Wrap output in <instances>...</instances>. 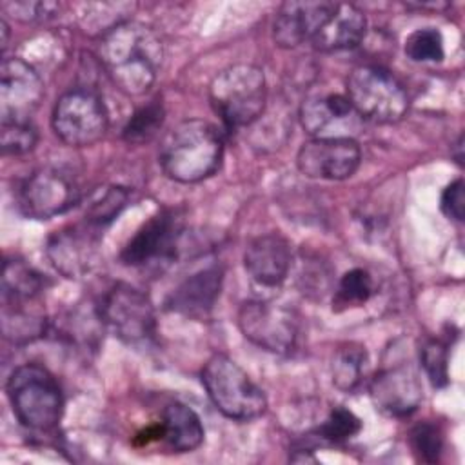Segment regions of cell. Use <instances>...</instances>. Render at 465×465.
I'll use <instances>...</instances> for the list:
<instances>
[{
    "mask_svg": "<svg viewBox=\"0 0 465 465\" xmlns=\"http://www.w3.org/2000/svg\"><path fill=\"white\" fill-rule=\"evenodd\" d=\"M100 60L114 85L140 96L156 82L163 64V44L156 31L142 22H122L100 40Z\"/></svg>",
    "mask_w": 465,
    "mask_h": 465,
    "instance_id": "1",
    "label": "cell"
},
{
    "mask_svg": "<svg viewBox=\"0 0 465 465\" xmlns=\"http://www.w3.org/2000/svg\"><path fill=\"white\" fill-rule=\"evenodd\" d=\"M223 156L220 131L198 118L173 127L160 145V165L174 182L196 183L216 173Z\"/></svg>",
    "mask_w": 465,
    "mask_h": 465,
    "instance_id": "2",
    "label": "cell"
},
{
    "mask_svg": "<svg viewBox=\"0 0 465 465\" xmlns=\"http://www.w3.org/2000/svg\"><path fill=\"white\" fill-rule=\"evenodd\" d=\"M18 421L33 430H51L64 412V396L56 378L42 365L16 367L5 385Z\"/></svg>",
    "mask_w": 465,
    "mask_h": 465,
    "instance_id": "3",
    "label": "cell"
},
{
    "mask_svg": "<svg viewBox=\"0 0 465 465\" xmlns=\"http://www.w3.org/2000/svg\"><path fill=\"white\" fill-rule=\"evenodd\" d=\"M209 98L213 109L229 127L251 125L265 109V74L252 64L231 65L213 78Z\"/></svg>",
    "mask_w": 465,
    "mask_h": 465,
    "instance_id": "4",
    "label": "cell"
},
{
    "mask_svg": "<svg viewBox=\"0 0 465 465\" xmlns=\"http://www.w3.org/2000/svg\"><path fill=\"white\" fill-rule=\"evenodd\" d=\"M202 383L213 405L227 418L247 421L263 414L265 394L231 358L214 354L202 371Z\"/></svg>",
    "mask_w": 465,
    "mask_h": 465,
    "instance_id": "5",
    "label": "cell"
},
{
    "mask_svg": "<svg viewBox=\"0 0 465 465\" xmlns=\"http://www.w3.org/2000/svg\"><path fill=\"white\" fill-rule=\"evenodd\" d=\"M347 100L358 116L376 124H394L409 109V96L403 85L378 65H360L351 71Z\"/></svg>",
    "mask_w": 465,
    "mask_h": 465,
    "instance_id": "6",
    "label": "cell"
},
{
    "mask_svg": "<svg viewBox=\"0 0 465 465\" xmlns=\"http://www.w3.org/2000/svg\"><path fill=\"white\" fill-rule=\"evenodd\" d=\"M51 124L64 143L87 147L104 138L109 118L98 94L89 89H73L56 100Z\"/></svg>",
    "mask_w": 465,
    "mask_h": 465,
    "instance_id": "7",
    "label": "cell"
},
{
    "mask_svg": "<svg viewBox=\"0 0 465 465\" xmlns=\"http://www.w3.org/2000/svg\"><path fill=\"white\" fill-rule=\"evenodd\" d=\"M98 314L129 345L147 343L156 334V316L149 296L129 283H114L104 296Z\"/></svg>",
    "mask_w": 465,
    "mask_h": 465,
    "instance_id": "8",
    "label": "cell"
},
{
    "mask_svg": "<svg viewBox=\"0 0 465 465\" xmlns=\"http://www.w3.org/2000/svg\"><path fill=\"white\" fill-rule=\"evenodd\" d=\"M238 327L249 341L278 354L291 352L300 334L298 316L291 309L262 300L242 303Z\"/></svg>",
    "mask_w": 465,
    "mask_h": 465,
    "instance_id": "9",
    "label": "cell"
},
{
    "mask_svg": "<svg viewBox=\"0 0 465 465\" xmlns=\"http://www.w3.org/2000/svg\"><path fill=\"white\" fill-rule=\"evenodd\" d=\"M182 234V218L173 211H162L149 218L127 242L120 258L131 267H158L169 263Z\"/></svg>",
    "mask_w": 465,
    "mask_h": 465,
    "instance_id": "10",
    "label": "cell"
},
{
    "mask_svg": "<svg viewBox=\"0 0 465 465\" xmlns=\"http://www.w3.org/2000/svg\"><path fill=\"white\" fill-rule=\"evenodd\" d=\"M80 200L76 183L58 169H40L22 185L18 205L22 213L35 220H47L65 213Z\"/></svg>",
    "mask_w": 465,
    "mask_h": 465,
    "instance_id": "11",
    "label": "cell"
},
{
    "mask_svg": "<svg viewBox=\"0 0 465 465\" xmlns=\"http://www.w3.org/2000/svg\"><path fill=\"white\" fill-rule=\"evenodd\" d=\"M360 162L361 151L354 138H312L296 154L300 173L316 180L351 178Z\"/></svg>",
    "mask_w": 465,
    "mask_h": 465,
    "instance_id": "12",
    "label": "cell"
},
{
    "mask_svg": "<svg viewBox=\"0 0 465 465\" xmlns=\"http://www.w3.org/2000/svg\"><path fill=\"white\" fill-rule=\"evenodd\" d=\"M44 96V82L22 58H4L0 65L2 122H29Z\"/></svg>",
    "mask_w": 465,
    "mask_h": 465,
    "instance_id": "13",
    "label": "cell"
},
{
    "mask_svg": "<svg viewBox=\"0 0 465 465\" xmlns=\"http://www.w3.org/2000/svg\"><path fill=\"white\" fill-rule=\"evenodd\" d=\"M334 5V2L327 0H292L282 4L272 25L274 42L280 47L289 49L303 44L305 40H312L327 22Z\"/></svg>",
    "mask_w": 465,
    "mask_h": 465,
    "instance_id": "14",
    "label": "cell"
},
{
    "mask_svg": "<svg viewBox=\"0 0 465 465\" xmlns=\"http://www.w3.org/2000/svg\"><path fill=\"white\" fill-rule=\"evenodd\" d=\"M371 398L376 409L400 418L418 409L423 400V391L411 365H396L376 374L371 383Z\"/></svg>",
    "mask_w": 465,
    "mask_h": 465,
    "instance_id": "15",
    "label": "cell"
},
{
    "mask_svg": "<svg viewBox=\"0 0 465 465\" xmlns=\"http://www.w3.org/2000/svg\"><path fill=\"white\" fill-rule=\"evenodd\" d=\"M291 260V245L278 232L252 238L243 252L245 271L262 287L282 285L289 274Z\"/></svg>",
    "mask_w": 465,
    "mask_h": 465,
    "instance_id": "16",
    "label": "cell"
},
{
    "mask_svg": "<svg viewBox=\"0 0 465 465\" xmlns=\"http://www.w3.org/2000/svg\"><path fill=\"white\" fill-rule=\"evenodd\" d=\"M356 116L351 102L341 94L309 98L300 109L302 125L314 138H352L349 129L356 124Z\"/></svg>",
    "mask_w": 465,
    "mask_h": 465,
    "instance_id": "17",
    "label": "cell"
},
{
    "mask_svg": "<svg viewBox=\"0 0 465 465\" xmlns=\"http://www.w3.org/2000/svg\"><path fill=\"white\" fill-rule=\"evenodd\" d=\"M223 272L218 265L194 272L171 292L167 300L169 309L189 318H205L220 296Z\"/></svg>",
    "mask_w": 465,
    "mask_h": 465,
    "instance_id": "18",
    "label": "cell"
},
{
    "mask_svg": "<svg viewBox=\"0 0 465 465\" xmlns=\"http://www.w3.org/2000/svg\"><path fill=\"white\" fill-rule=\"evenodd\" d=\"M367 31V18L361 9L352 4H336L327 22L312 36L318 51H345L356 47Z\"/></svg>",
    "mask_w": 465,
    "mask_h": 465,
    "instance_id": "19",
    "label": "cell"
},
{
    "mask_svg": "<svg viewBox=\"0 0 465 465\" xmlns=\"http://www.w3.org/2000/svg\"><path fill=\"white\" fill-rule=\"evenodd\" d=\"M47 252L54 267L62 274H65L67 278H78L89 269L93 256L96 252V245L91 234H87V231L74 227L58 232L49 242Z\"/></svg>",
    "mask_w": 465,
    "mask_h": 465,
    "instance_id": "20",
    "label": "cell"
},
{
    "mask_svg": "<svg viewBox=\"0 0 465 465\" xmlns=\"http://www.w3.org/2000/svg\"><path fill=\"white\" fill-rule=\"evenodd\" d=\"M160 429L162 440L174 452H191L203 441V425L198 414L180 401H173L163 409Z\"/></svg>",
    "mask_w": 465,
    "mask_h": 465,
    "instance_id": "21",
    "label": "cell"
},
{
    "mask_svg": "<svg viewBox=\"0 0 465 465\" xmlns=\"http://www.w3.org/2000/svg\"><path fill=\"white\" fill-rule=\"evenodd\" d=\"M2 331L7 340L15 343H24L44 334L45 318L36 305L38 296L2 298Z\"/></svg>",
    "mask_w": 465,
    "mask_h": 465,
    "instance_id": "22",
    "label": "cell"
},
{
    "mask_svg": "<svg viewBox=\"0 0 465 465\" xmlns=\"http://www.w3.org/2000/svg\"><path fill=\"white\" fill-rule=\"evenodd\" d=\"M367 367V351L358 343H345L336 349L331 363L332 383L345 392H352L363 378Z\"/></svg>",
    "mask_w": 465,
    "mask_h": 465,
    "instance_id": "23",
    "label": "cell"
},
{
    "mask_svg": "<svg viewBox=\"0 0 465 465\" xmlns=\"http://www.w3.org/2000/svg\"><path fill=\"white\" fill-rule=\"evenodd\" d=\"M163 116H165V111L158 98L147 102L145 105L136 109L134 114L124 125L122 129L124 140L133 145H142L151 142L158 134L163 124Z\"/></svg>",
    "mask_w": 465,
    "mask_h": 465,
    "instance_id": "24",
    "label": "cell"
},
{
    "mask_svg": "<svg viewBox=\"0 0 465 465\" xmlns=\"http://www.w3.org/2000/svg\"><path fill=\"white\" fill-rule=\"evenodd\" d=\"M42 289L38 274L20 260H7L2 274V298H35Z\"/></svg>",
    "mask_w": 465,
    "mask_h": 465,
    "instance_id": "25",
    "label": "cell"
},
{
    "mask_svg": "<svg viewBox=\"0 0 465 465\" xmlns=\"http://www.w3.org/2000/svg\"><path fill=\"white\" fill-rule=\"evenodd\" d=\"M374 291L372 276L365 269H351L347 271L336 289L334 303L341 307H356L363 305Z\"/></svg>",
    "mask_w": 465,
    "mask_h": 465,
    "instance_id": "26",
    "label": "cell"
},
{
    "mask_svg": "<svg viewBox=\"0 0 465 465\" xmlns=\"http://www.w3.org/2000/svg\"><path fill=\"white\" fill-rule=\"evenodd\" d=\"M405 54L414 62H440L445 54L443 36L434 27L412 31L405 40Z\"/></svg>",
    "mask_w": 465,
    "mask_h": 465,
    "instance_id": "27",
    "label": "cell"
},
{
    "mask_svg": "<svg viewBox=\"0 0 465 465\" xmlns=\"http://www.w3.org/2000/svg\"><path fill=\"white\" fill-rule=\"evenodd\" d=\"M361 429V420L345 407H336L331 411L327 420L316 429V434L322 440L340 443L356 436Z\"/></svg>",
    "mask_w": 465,
    "mask_h": 465,
    "instance_id": "28",
    "label": "cell"
},
{
    "mask_svg": "<svg viewBox=\"0 0 465 465\" xmlns=\"http://www.w3.org/2000/svg\"><path fill=\"white\" fill-rule=\"evenodd\" d=\"M36 143V131L31 122H2L0 147L4 154L29 153Z\"/></svg>",
    "mask_w": 465,
    "mask_h": 465,
    "instance_id": "29",
    "label": "cell"
},
{
    "mask_svg": "<svg viewBox=\"0 0 465 465\" xmlns=\"http://www.w3.org/2000/svg\"><path fill=\"white\" fill-rule=\"evenodd\" d=\"M441 432L434 423L423 421L411 430V447L420 461L434 463L441 452Z\"/></svg>",
    "mask_w": 465,
    "mask_h": 465,
    "instance_id": "30",
    "label": "cell"
},
{
    "mask_svg": "<svg viewBox=\"0 0 465 465\" xmlns=\"http://www.w3.org/2000/svg\"><path fill=\"white\" fill-rule=\"evenodd\" d=\"M129 198V193L124 187H109L100 200L93 202V205L87 211V220L91 225H107L113 222L120 211L125 207Z\"/></svg>",
    "mask_w": 465,
    "mask_h": 465,
    "instance_id": "31",
    "label": "cell"
},
{
    "mask_svg": "<svg viewBox=\"0 0 465 465\" xmlns=\"http://www.w3.org/2000/svg\"><path fill=\"white\" fill-rule=\"evenodd\" d=\"M420 360L434 387H445L449 383V360L443 343L429 340L420 351Z\"/></svg>",
    "mask_w": 465,
    "mask_h": 465,
    "instance_id": "32",
    "label": "cell"
},
{
    "mask_svg": "<svg viewBox=\"0 0 465 465\" xmlns=\"http://www.w3.org/2000/svg\"><path fill=\"white\" fill-rule=\"evenodd\" d=\"M440 207L443 211V214L454 222H461L463 220V209H465V196H463V180L458 178L452 183H449L445 187V191L441 193V200H440Z\"/></svg>",
    "mask_w": 465,
    "mask_h": 465,
    "instance_id": "33",
    "label": "cell"
},
{
    "mask_svg": "<svg viewBox=\"0 0 465 465\" xmlns=\"http://www.w3.org/2000/svg\"><path fill=\"white\" fill-rule=\"evenodd\" d=\"M7 7L13 9V13L22 20L45 18L58 9V5L51 2H18V4H7Z\"/></svg>",
    "mask_w": 465,
    "mask_h": 465,
    "instance_id": "34",
    "label": "cell"
},
{
    "mask_svg": "<svg viewBox=\"0 0 465 465\" xmlns=\"http://www.w3.org/2000/svg\"><path fill=\"white\" fill-rule=\"evenodd\" d=\"M0 27H2V49H5V45H7V31H9L5 20L0 22Z\"/></svg>",
    "mask_w": 465,
    "mask_h": 465,
    "instance_id": "35",
    "label": "cell"
}]
</instances>
